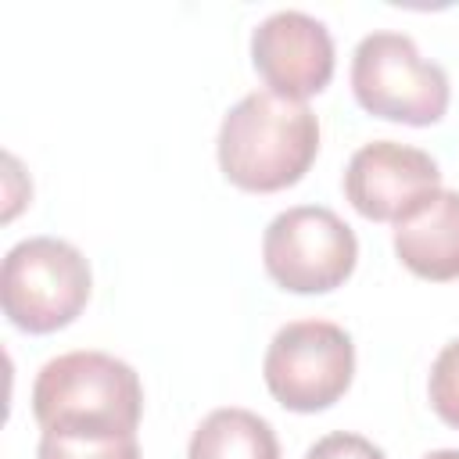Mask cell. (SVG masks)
<instances>
[{
	"label": "cell",
	"mask_w": 459,
	"mask_h": 459,
	"mask_svg": "<svg viewBox=\"0 0 459 459\" xmlns=\"http://www.w3.org/2000/svg\"><path fill=\"white\" fill-rule=\"evenodd\" d=\"M319 154V122L305 100L255 90L219 126V169L247 194L294 186Z\"/></svg>",
	"instance_id": "obj_1"
},
{
	"label": "cell",
	"mask_w": 459,
	"mask_h": 459,
	"mask_svg": "<svg viewBox=\"0 0 459 459\" xmlns=\"http://www.w3.org/2000/svg\"><path fill=\"white\" fill-rule=\"evenodd\" d=\"M32 416L54 434H136L143 387L136 369L108 351H65L36 373Z\"/></svg>",
	"instance_id": "obj_2"
},
{
	"label": "cell",
	"mask_w": 459,
	"mask_h": 459,
	"mask_svg": "<svg viewBox=\"0 0 459 459\" xmlns=\"http://www.w3.org/2000/svg\"><path fill=\"white\" fill-rule=\"evenodd\" d=\"M90 262L57 237H29L14 244L0 273L4 316L25 333H54L90 301Z\"/></svg>",
	"instance_id": "obj_3"
},
{
	"label": "cell",
	"mask_w": 459,
	"mask_h": 459,
	"mask_svg": "<svg viewBox=\"0 0 459 459\" xmlns=\"http://www.w3.org/2000/svg\"><path fill=\"white\" fill-rule=\"evenodd\" d=\"M355 100L387 122L434 126L448 111V72L427 61L405 32H369L351 54Z\"/></svg>",
	"instance_id": "obj_4"
},
{
	"label": "cell",
	"mask_w": 459,
	"mask_h": 459,
	"mask_svg": "<svg viewBox=\"0 0 459 459\" xmlns=\"http://www.w3.org/2000/svg\"><path fill=\"white\" fill-rule=\"evenodd\" d=\"M262 377L269 394L290 412L330 409L351 387L355 344L348 330L326 319L287 323L265 348Z\"/></svg>",
	"instance_id": "obj_5"
},
{
	"label": "cell",
	"mask_w": 459,
	"mask_h": 459,
	"mask_svg": "<svg viewBox=\"0 0 459 459\" xmlns=\"http://www.w3.org/2000/svg\"><path fill=\"white\" fill-rule=\"evenodd\" d=\"M355 262L359 240L351 226L323 204L287 208L265 226L262 265L290 294L337 290L351 276Z\"/></svg>",
	"instance_id": "obj_6"
},
{
	"label": "cell",
	"mask_w": 459,
	"mask_h": 459,
	"mask_svg": "<svg viewBox=\"0 0 459 459\" xmlns=\"http://www.w3.org/2000/svg\"><path fill=\"white\" fill-rule=\"evenodd\" d=\"M434 190H441L437 161L398 140H373L359 147L344 169V197L373 222H402Z\"/></svg>",
	"instance_id": "obj_7"
},
{
	"label": "cell",
	"mask_w": 459,
	"mask_h": 459,
	"mask_svg": "<svg viewBox=\"0 0 459 459\" xmlns=\"http://www.w3.org/2000/svg\"><path fill=\"white\" fill-rule=\"evenodd\" d=\"M251 61L273 93L305 100L333 79V39L305 11H273L251 32Z\"/></svg>",
	"instance_id": "obj_8"
},
{
	"label": "cell",
	"mask_w": 459,
	"mask_h": 459,
	"mask_svg": "<svg viewBox=\"0 0 459 459\" xmlns=\"http://www.w3.org/2000/svg\"><path fill=\"white\" fill-rule=\"evenodd\" d=\"M394 255L420 280H459V190H434L394 222Z\"/></svg>",
	"instance_id": "obj_9"
},
{
	"label": "cell",
	"mask_w": 459,
	"mask_h": 459,
	"mask_svg": "<svg viewBox=\"0 0 459 459\" xmlns=\"http://www.w3.org/2000/svg\"><path fill=\"white\" fill-rule=\"evenodd\" d=\"M186 459H280V441L269 420L230 405L197 423Z\"/></svg>",
	"instance_id": "obj_10"
},
{
	"label": "cell",
	"mask_w": 459,
	"mask_h": 459,
	"mask_svg": "<svg viewBox=\"0 0 459 459\" xmlns=\"http://www.w3.org/2000/svg\"><path fill=\"white\" fill-rule=\"evenodd\" d=\"M36 459H140L136 434L97 437V434H54L43 430Z\"/></svg>",
	"instance_id": "obj_11"
},
{
	"label": "cell",
	"mask_w": 459,
	"mask_h": 459,
	"mask_svg": "<svg viewBox=\"0 0 459 459\" xmlns=\"http://www.w3.org/2000/svg\"><path fill=\"white\" fill-rule=\"evenodd\" d=\"M427 394H430V409L459 430V337L448 341L434 366H430V380H427Z\"/></svg>",
	"instance_id": "obj_12"
},
{
	"label": "cell",
	"mask_w": 459,
	"mask_h": 459,
	"mask_svg": "<svg viewBox=\"0 0 459 459\" xmlns=\"http://www.w3.org/2000/svg\"><path fill=\"white\" fill-rule=\"evenodd\" d=\"M305 459H387L384 448H377L369 437L362 434H348V430H333L326 437H319Z\"/></svg>",
	"instance_id": "obj_13"
},
{
	"label": "cell",
	"mask_w": 459,
	"mask_h": 459,
	"mask_svg": "<svg viewBox=\"0 0 459 459\" xmlns=\"http://www.w3.org/2000/svg\"><path fill=\"white\" fill-rule=\"evenodd\" d=\"M423 459H459V448H437V452H427Z\"/></svg>",
	"instance_id": "obj_14"
}]
</instances>
